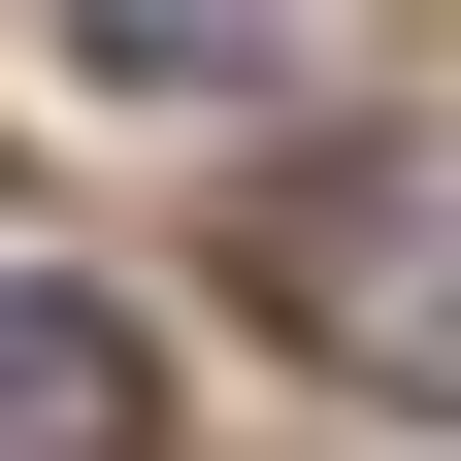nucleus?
<instances>
[{"mask_svg":"<svg viewBox=\"0 0 461 461\" xmlns=\"http://www.w3.org/2000/svg\"><path fill=\"white\" fill-rule=\"evenodd\" d=\"M264 33H297V0H67L99 99H264Z\"/></svg>","mask_w":461,"mask_h":461,"instance_id":"f03ea898","label":"nucleus"},{"mask_svg":"<svg viewBox=\"0 0 461 461\" xmlns=\"http://www.w3.org/2000/svg\"><path fill=\"white\" fill-rule=\"evenodd\" d=\"M132 429H165L132 297H67V264H0V461H132Z\"/></svg>","mask_w":461,"mask_h":461,"instance_id":"f257e3e1","label":"nucleus"}]
</instances>
